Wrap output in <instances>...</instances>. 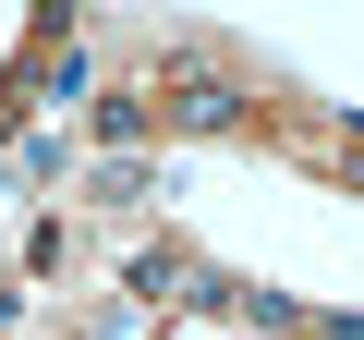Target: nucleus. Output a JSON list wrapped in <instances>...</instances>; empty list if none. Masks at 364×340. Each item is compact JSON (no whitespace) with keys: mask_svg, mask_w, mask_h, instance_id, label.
<instances>
[{"mask_svg":"<svg viewBox=\"0 0 364 340\" xmlns=\"http://www.w3.org/2000/svg\"><path fill=\"white\" fill-rule=\"evenodd\" d=\"M231 110H243V85H231V73H182V85H170V122H195V134H207V122H231Z\"/></svg>","mask_w":364,"mask_h":340,"instance_id":"f257e3e1","label":"nucleus"},{"mask_svg":"<svg viewBox=\"0 0 364 340\" xmlns=\"http://www.w3.org/2000/svg\"><path fill=\"white\" fill-rule=\"evenodd\" d=\"M134 292H146V304H207V292H195V267H182V255H134Z\"/></svg>","mask_w":364,"mask_h":340,"instance_id":"f03ea898","label":"nucleus"},{"mask_svg":"<svg viewBox=\"0 0 364 340\" xmlns=\"http://www.w3.org/2000/svg\"><path fill=\"white\" fill-rule=\"evenodd\" d=\"M146 122H158V110H146L134 85H109V97H97V134H109V146H146Z\"/></svg>","mask_w":364,"mask_h":340,"instance_id":"7ed1b4c3","label":"nucleus"}]
</instances>
